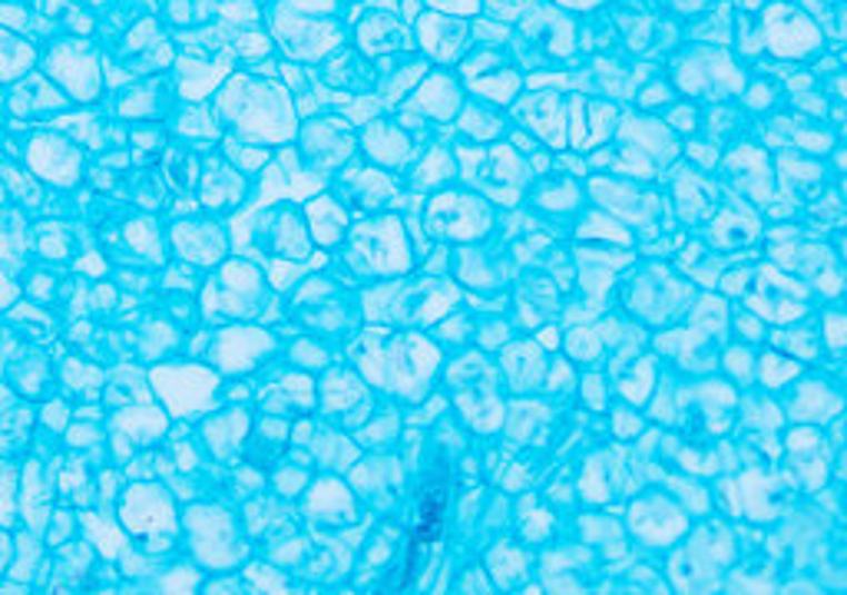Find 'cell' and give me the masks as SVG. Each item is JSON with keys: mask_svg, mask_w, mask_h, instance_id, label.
<instances>
[{"mask_svg": "<svg viewBox=\"0 0 847 595\" xmlns=\"http://www.w3.org/2000/svg\"><path fill=\"white\" fill-rule=\"evenodd\" d=\"M444 513H447V489L444 486H434V489H424L421 496V523H418V533H415V546H427L440 536L444 529Z\"/></svg>", "mask_w": 847, "mask_h": 595, "instance_id": "1", "label": "cell"}]
</instances>
